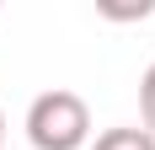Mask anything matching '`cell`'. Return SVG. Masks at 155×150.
Segmentation results:
<instances>
[{
  "label": "cell",
  "mask_w": 155,
  "mask_h": 150,
  "mask_svg": "<svg viewBox=\"0 0 155 150\" xmlns=\"http://www.w3.org/2000/svg\"><path fill=\"white\" fill-rule=\"evenodd\" d=\"M0 150H5V113H0Z\"/></svg>",
  "instance_id": "4"
},
{
  "label": "cell",
  "mask_w": 155,
  "mask_h": 150,
  "mask_svg": "<svg viewBox=\"0 0 155 150\" xmlns=\"http://www.w3.org/2000/svg\"><path fill=\"white\" fill-rule=\"evenodd\" d=\"M91 150H155V139L144 129H134V123H123V129H102Z\"/></svg>",
  "instance_id": "2"
},
{
  "label": "cell",
  "mask_w": 155,
  "mask_h": 150,
  "mask_svg": "<svg viewBox=\"0 0 155 150\" xmlns=\"http://www.w3.org/2000/svg\"><path fill=\"white\" fill-rule=\"evenodd\" d=\"M139 113H144V134L155 139V64L139 75Z\"/></svg>",
  "instance_id": "3"
},
{
  "label": "cell",
  "mask_w": 155,
  "mask_h": 150,
  "mask_svg": "<svg viewBox=\"0 0 155 150\" xmlns=\"http://www.w3.org/2000/svg\"><path fill=\"white\" fill-rule=\"evenodd\" d=\"M27 139L32 150H80L91 139V107L80 91H43V97H32L27 107Z\"/></svg>",
  "instance_id": "1"
}]
</instances>
